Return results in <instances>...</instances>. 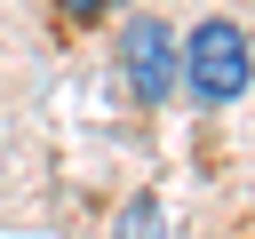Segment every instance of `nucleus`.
<instances>
[{"label":"nucleus","instance_id":"20e7f679","mask_svg":"<svg viewBox=\"0 0 255 239\" xmlns=\"http://www.w3.org/2000/svg\"><path fill=\"white\" fill-rule=\"evenodd\" d=\"M56 8H64V16H104L112 0H56Z\"/></svg>","mask_w":255,"mask_h":239},{"label":"nucleus","instance_id":"f257e3e1","mask_svg":"<svg viewBox=\"0 0 255 239\" xmlns=\"http://www.w3.org/2000/svg\"><path fill=\"white\" fill-rule=\"evenodd\" d=\"M247 72H255V56H247V32L231 16H207L183 40V80H191L199 104H239L247 96Z\"/></svg>","mask_w":255,"mask_h":239},{"label":"nucleus","instance_id":"f03ea898","mask_svg":"<svg viewBox=\"0 0 255 239\" xmlns=\"http://www.w3.org/2000/svg\"><path fill=\"white\" fill-rule=\"evenodd\" d=\"M120 64H128V88H135V104H159V96L175 88V32H167L159 16H135V32H128Z\"/></svg>","mask_w":255,"mask_h":239},{"label":"nucleus","instance_id":"7ed1b4c3","mask_svg":"<svg viewBox=\"0 0 255 239\" xmlns=\"http://www.w3.org/2000/svg\"><path fill=\"white\" fill-rule=\"evenodd\" d=\"M120 231H128V239H151V199H135V207H128V223H120Z\"/></svg>","mask_w":255,"mask_h":239}]
</instances>
